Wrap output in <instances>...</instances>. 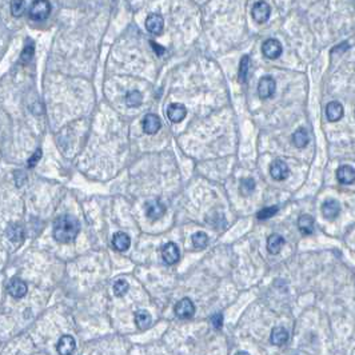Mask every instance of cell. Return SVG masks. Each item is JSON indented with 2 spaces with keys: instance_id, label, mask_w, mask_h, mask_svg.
Listing matches in <instances>:
<instances>
[{
  "instance_id": "26",
  "label": "cell",
  "mask_w": 355,
  "mask_h": 355,
  "mask_svg": "<svg viewBox=\"0 0 355 355\" xmlns=\"http://www.w3.org/2000/svg\"><path fill=\"white\" fill-rule=\"evenodd\" d=\"M126 103L128 107H139L143 103V96L139 91H130L126 95Z\"/></svg>"
},
{
  "instance_id": "34",
  "label": "cell",
  "mask_w": 355,
  "mask_h": 355,
  "mask_svg": "<svg viewBox=\"0 0 355 355\" xmlns=\"http://www.w3.org/2000/svg\"><path fill=\"white\" fill-rule=\"evenodd\" d=\"M211 323L214 325L215 329H222V325H223V315H222L221 313L214 314L211 318Z\"/></svg>"
},
{
  "instance_id": "30",
  "label": "cell",
  "mask_w": 355,
  "mask_h": 355,
  "mask_svg": "<svg viewBox=\"0 0 355 355\" xmlns=\"http://www.w3.org/2000/svg\"><path fill=\"white\" fill-rule=\"evenodd\" d=\"M128 289H130L128 282L124 281V279H119V281L115 282L114 294L116 295V297H123V295H126V293L128 291Z\"/></svg>"
},
{
  "instance_id": "17",
  "label": "cell",
  "mask_w": 355,
  "mask_h": 355,
  "mask_svg": "<svg viewBox=\"0 0 355 355\" xmlns=\"http://www.w3.org/2000/svg\"><path fill=\"white\" fill-rule=\"evenodd\" d=\"M289 341V331L285 327H275L270 335V342L275 346H283Z\"/></svg>"
},
{
  "instance_id": "5",
  "label": "cell",
  "mask_w": 355,
  "mask_h": 355,
  "mask_svg": "<svg viewBox=\"0 0 355 355\" xmlns=\"http://www.w3.org/2000/svg\"><path fill=\"white\" fill-rule=\"evenodd\" d=\"M251 15H253L254 20L262 24V23L269 20L270 15H271V7H270L266 1H257V3L253 5Z\"/></svg>"
},
{
  "instance_id": "9",
  "label": "cell",
  "mask_w": 355,
  "mask_h": 355,
  "mask_svg": "<svg viewBox=\"0 0 355 355\" xmlns=\"http://www.w3.org/2000/svg\"><path fill=\"white\" fill-rule=\"evenodd\" d=\"M162 258L167 265H175L180 258L179 247L175 243L168 242L167 245H164L163 249H162Z\"/></svg>"
},
{
  "instance_id": "31",
  "label": "cell",
  "mask_w": 355,
  "mask_h": 355,
  "mask_svg": "<svg viewBox=\"0 0 355 355\" xmlns=\"http://www.w3.org/2000/svg\"><path fill=\"white\" fill-rule=\"evenodd\" d=\"M25 7H27V4H25V1H23V0L12 1V3H11V13H12L15 17L21 16V15L24 13Z\"/></svg>"
},
{
  "instance_id": "4",
  "label": "cell",
  "mask_w": 355,
  "mask_h": 355,
  "mask_svg": "<svg viewBox=\"0 0 355 355\" xmlns=\"http://www.w3.org/2000/svg\"><path fill=\"white\" fill-rule=\"evenodd\" d=\"M195 314V306L191 299L183 298L175 305V315L180 319H190Z\"/></svg>"
},
{
  "instance_id": "29",
  "label": "cell",
  "mask_w": 355,
  "mask_h": 355,
  "mask_svg": "<svg viewBox=\"0 0 355 355\" xmlns=\"http://www.w3.org/2000/svg\"><path fill=\"white\" fill-rule=\"evenodd\" d=\"M239 190H241L242 195H250L253 194L254 190H255V180L253 178H246V179H242L241 186H239Z\"/></svg>"
},
{
  "instance_id": "3",
  "label": "cell",
  "mask_w": 355,
  "mask_h": 355,
  "mask_svg": "<svg viewBox=\"0 0 355 355\" xmlns=\"http://www.w3.org/2000/svg\"><path fill=\"white\" fill-rule=\"evenodd\" d=\"M275 91H277V83H275L274 78H271V76L261 78L259 84H258V95L262 99L271 98L275 94Z\"/></svg>"
},
{
  "instance_id": "33",
  "label": "cell",
  "mask_w": 355,
  "mask_h": 355,
  "mask_svg": "<svg viewBox=\"0 0 355 355\" xmlns=\"http://www.w3.org/2000/svg\"><path fill=\"white\" fill-rule=\"evenodd\" d=\"M41 154H43V152H41L40 148H37L36 151H35V154H33V155L31 156V158H29V159H28V163H27V164H28V167H29V168H31V167H35V166H36L37 162L40 160Z\"/></svg>"
},
{
  "instance_id": "6",
  "label": "cell",
  "mask_w": 355,
  "mask_h": 355,
  "mask_svg": "<svg viewBox=\"0 0 355 355\" xmlns=\"http://www.w3.org/2000/svg\"><path fill=\"white\" fill-rule=\"evenodd\" d=\"M144 208H146V215L151 221H158V219L163 217L164 212H166V206L158 199L147 202Z\"/></svg>"
},
{
  "instance_id": "12",
  "label": "cell",
  "mask_w": 355,
  "mask_h": 355,
  "mask_svg": "<svg viewBox=\"0 0 355 355\" xmlns=\"http://www.w3.org/2000/svg\"><path fill=\"white\" fill-rule=\"evenodd\" d=\"M187 115V108L182 103H172L167 108L168 119L174 123H180Z\"/></svg>"
},
{
  "instance_id": "24",
  "label": "cell",
  "mask_w": 355,
  "mask_h": 355,
  "mask_svg": "<svg viewBox=\"0 0 355 355\" xmlns=\"http://www.w3.org/2000/svg\"><path fill=\"white\" fill-rule=\"evenodd\" d=\"M293 142L298 148H303L306 147L309 142H310V136L307 134V131L305 128H298L295 131L294 135H293Z\"/></svg>"
},
{
  "instance_id": "21",
  "label": "cell",
  "mask_w": 355,
  "mask_h": 355,
  "mask_svg": "<svg viewBox=\"0 0 355 355\" xmlns=\"http://www.w3.org/2000/svg\"><path fill=\"white\" fill-rule=\"evenodd\" d=\"M283 245H285V239H283V237L279 235V234H273V235H270L269 239H267V250H269V253L273 254V255H277V254L281 253Z\"/></svg>"
},
{
  "instance_id": "1",
  "label": "cell",
  "mask_w": 355,
  "mask_h": 355,
  "mask_svg": "<svg viewBox=\"0 0 355 355\" xmlns=\"http://www.w3.org/2000/svg\"><path fill=\"white\" fill-rule=\"evenodd\" d=\"M79 231H80V223L75 217L72 215H61L53 222L52 234L55 241L59 243H71L74 242L78 237Z\"/></svg>"
},
{
  "instance_id": "19",
  "label": "cell",
  "mask_w": 355,
  "mask_h": 355,
  "mask_svg": "<svg viewBox=\"0 0 355 355\" xmlns=\"http://www.w3.org/2000/svg\"><path fill=\"white\" fill-rule=\"evenodd\" d=\"M326 116L330 122H337L343 116V106L339 102H330L326 106Z\"/></svg>"
},
{
  "instance_id": "14",
  "label": "cell",
  "mask_w": 355,
  "mask_h": 355,
  "mask_svg": "<svg viewBox=\"0 0 355 355\" xmlns=\"http://www.w3.org/2000/svg\"><path fill=\"white\" fill-rule=\"evenodd\" d=\"M339 212H341V204H339L338 200L329 199L323 203L322 214L323 217L326 218V219H329V221L335 219V218L339 215Z\"/></svg>"
},
{
  "instance_id": "11",
  "label": "cell",
  "mask_w": 355,
  "mask_h": 355,
  "mask_svg": "<svg viewBox=\"0 0 355 355\" xmlns=\"http://www.w3.org/2000/svg\"><path fill=\"white\" fill-rule=\"evenodd\" d=\"M146 28L148 32L159 35L164 28V20L159 13H150L146 19Z\"/></svg>"
},
{
  "instance_id": "23",
  "label": "cell",
  "mask_w": 355,
  "mask_h": 355,
  "mask_svg": "<svg viewBox=\"0 0 355 355\" xmlns=\"http://www.w3.org/2000/svg\"><path fill=\"white\" fill-rule=\"evenodd\" d=\"M298 229L303 235H311L314 233V219L310 215H302L298 219Z\"/></svg>"
},
{
  "instance_id": "18",
  "label": "cell",
  "mask_w": 355,
  "mask_h": 355,
  "mask_svg": "<svg viewBox=\"0 0 355 355\" xmlns=\"http://www.w3.org/2000/svg\"><path fill=\"white\" fill-rule=\"evenodd\" d=\"M112 246H114V249L116 250V251H120V253L127 251L131 246L130 237L124 233L114 234V237H112Z\"/></svg>"
},
{
  "instance_id": "10",
  "label": "cell",
  "mask_w": 355,
  "mask_h": 355,
  "mask_svg": "<svg viewBox=\"0 0 355 355\" xmlns=\"http://www.w3.org/2000/svg\"><path fill=\"white\" fill-rule=\"evenodd\" d=\"M7 290H8V294L11 295L12 298L20 299L27 294L28 287H27V283H25L24 281H21L19 278H13L12 281L8 283Z\"/></svg>"
},
{
  "instance_id": "25",
  "label": "cell",
  "mask_w": 355,
  "mask_h": 355,
  "mask_svg": "<svg viewBox=\"0 0 355 355\" xmlns=\"http://www.w3.org/2000/svg\"><path fill=\"white\" fill-rule=\"evenodd\" d=\"M249 69H250V56H243L241 60V64H239V75H238V79L241 83H246L247 80V75H249Z\"/></svg>"
},
{
  "instance_id": "15",
  "label": "cell",
  "mask_w": 355,
  "mask_h": 355,
  "mask_svg": "<svg viewBox=\"0 0 355 355\" xmlns=\"http://www.w3.org/2000/svg\"><path fill=\"white\" fill-rule=\"evenodd\" d=\"M142 126H143V131L146 132V134L154 135L159 131L162 123H160V119L158 118L156 115L147 114L146 116H144Z\"/></svg>"
},
{
  "instance_id": "28",
  "label": "cell",
  "mask_w": 355,
  "mask_h": 355,
  "mask_svg": "<svg viewBox=\"0 0 355 355\" xmlns=\"http://www.w3.org/2000/svg\"><path fill=\"white\" fill-rule=\"evenodd\" d=\"M208 243V237L207 234H204L203 231L195 233L192 235V245L195 246V249H204Z\"/></svg>"
},
{
  "instance_id": "36",
  "label": "cell",
  "mask_w": 355,
  "mask_h": 355,
  "mask_svg": "<svg viewBox=\"0 0 355 355\" xmlns=\"http://www.w3.org/2000/svg\"><path fill=\"white\" fill-rule=\"evenodd\" d=\"M235 355H250L249 353H246V351H239V353H237Z\"/></svg>"
},
{
  "instance_id": "20",
  "label": "cell",
  "mask_w": 355,
  "mask_h": 355,
  "mask_svg": "<svg viewBox=\"0 0 355 355\" xmlns=\"http://www.w3.org/2000/svg\"><path fill=\"white\" fill-rule=\"evenodd\" d=\"M135 323L139 330H147L152 323L151 315L146 310H138L135 313Z\"/></svg>"
},
{
  "instance_id": "8",
  "label": "cell",
  "mask_w": 355,
  "mask_h": 355,
  "mask_svg": "<svg viewBox=\"0 0 355 355\" xmlns=\"http://www.w3.org/2000/svg\"><path fill=\"white\" fill-rule=\"evenodd\" d=\"M270 174L275 180H285L290 175V168L283 160H274L270 166Z\"/></svg>"
},
{
  "instance_id": "7",
  "label": "cell",
  "mask_w": 355,
  "mask_h": 355,
  "mask_svg": "<svg viewBox=\"0 0 355 355\" xmlns=\"http://www.w3.org/2000/svg\"><path fill=\"white\" fill-rule=\"evenodd\" d=\"M262 52L267 59H278L282 55V44L277 39H267L262 45Z\"/></svg>"
},
{
  "instance_id": "22",
  "label": "cell",
  "mask_w": 355,
  "mask_h": 355,
  "mask_svg": "<svg viewBox=\"0 0 355 355\" xmlns=\"http://www.w3.org/2000/svg\"><path fill=\"white\" fill-rule=\"evenodd\" d=\"M7 237H8L9 241L19 245V243L24 241V229L20 225H17V223L11 225L7 229Z\"/></svg>"
},
{
  "instance_id": "2",
  "label": "cell",
  "mask_w": 355,
  "mask_h": 355,
  "mask_svg": "<svg viewBox=\"0 0 355 355\" xmlns=\"http://www.w3.org/2000/svg\"><path fill=\"white\" fill-rule=\"evenodd\" d=\"M51 13V4L45 0L33 1L29 7V17L35 21H41L47 19Z\"/></svg>"
},
{
  "instance_id": "35",
  "label": "cell",
  "mask_w": 355,
  "mask_h": 355,
  "mask_svg": "<svg viewBox=\"0 0 355 355\" xmlns=\"http://www.w3.org/2000/svg\"><path fill=\"white\" fill-rule=\"evenodd\" d=\"M150 43H151V47H152V48L155 49L156 53H158V56H162V55H163V53L166 52V48H164V47H160V45L158 44L156 41H152V40H151V41H150Z\"/></svg>"
},
{
  "instance_id": "27",
  "label": "cell",
  "mask_w": 355,
  "mask_h": 355,
  "mask_svg": "<svg viewBox=\"0 0 355 355\" xmlns=\"http://www.w3.org/2000/svg\"><path fill=\"white\" fill-rule=\"evenodd\" d=\"M33 52H35V45H33V41L28 40L27 41V44L24 45L23 51H21V55H20L21 63H24V64L29 63L33 56Z\"/></svg>"
},
{
  "instance_id": "16",
  "label": "cell",
  "mask_w": 355,
  "mask_h": 355,
  "mask_svg": "<svg viewBox=\"0 0 355 355\" xmlns=\"http://www.w3.org/2000/svg\"><path fill=\"white\" fill-rule=\"evenodd\" d=\"M337 179L343 184H353L355 180V171L353 166H341L337 170Z\"/></svg>"
},
{
  "instance_id": "13",
  "label": "cell",
  "mask_w": 355,
  "mask_h": 355,
  "mask_svg": "<svg viewBox=\"0 0 355 355\" xmlns=\"http://www.w3.org/2000/svg\"><path fill=\"white\" fill-rule=\"evenodd\" d=\"M57 353L60 355H72V353L76 349V342H75L74 337L71 335H63L59 342H57Z\"/></svg>"
},
{
  "instance_id": "32",
  "label": "cell",
  "mask_w": 355,
  "mask_h": 355,
  "mask_svg": "<svg viewBox=\"0 0 355 355\" xmlns=\"http://www.w3.org/2000/svg\"><path fill=\"white\" fill-rule=\"evenodd\" d=\"M278 210H279V207H278V206H271V207L263 208V210H261V211L258 212V215H257L258 219H261V221L269 219V218L274 217V215L277 214Z\"/></svg>"
}]
</instances>
